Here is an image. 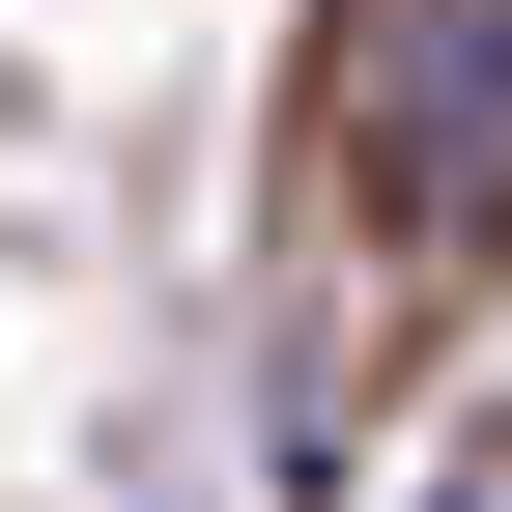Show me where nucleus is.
I'll return each instance as SVG.
<instances>
[{
    "instance_id": "f257e3e1",
    "label": "nucleus",
    "mask_w": 512,
    "mask_h": 512,
    "mask_svg": "<svg viewBox=\"0 0 512 512\" xmlns=\"http://www.w3.org/2000/svg\"><path fill=\"white\" fill-rule=\"evenodd\" d=\"M399 200H427V228H484V200H512V0H484L456 114H399Z\"/></svg>"
}]
</instances>
